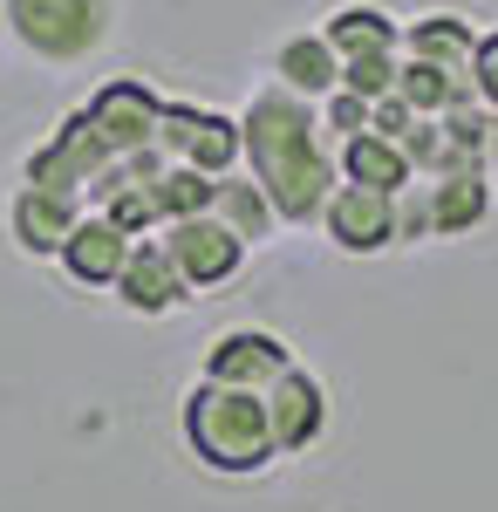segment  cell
Returning a JSON list of instances; mask_svg holds the SVG:
<instances>
[{"label":"cell","mask_w":498,"mask_h":512,"mask_svg":"<svg viewBox=\"0 0 498 512\" xmlns=\"http://www.w3.org/2000/svg\"><path fill=\"white\" fill-rule=\"evenodd\" d=\"M239 137H246V164L260 178V192L273 198V212L287 226H321V205L342 185V164L321 137V110L267 82L246 110H239Z\"/></svg>","instance_id":"6da1fadb"},{"label":"cell","mask_w":498,"mask_h":512,"mask_svg":"<svg viewBox=\"0 0 498 512\" xmlns=\"http://www.w3.org/2000/svg\"><path fill=\"white\" fill-rule=\"evenodd\" d=\"M185 444L198 451V465H212L226 478H253L280 458L273 424H267V396L226 390V383H205V376L185 396Z\"/></svg>","instance_id":"7a4b0ae2"},{"label":"cell","mask_w":498,"mask_h":512,"mask_svg":"<svg viewBox=\"0 0 498 512\" xmlns=\"http://www.w3.org/2000/svg\"><path fill=\"white\" fill-rule=\"evenodd\" d=\"M0 21L14 28V41L55 62V69H76L89 62L116 28V0H0Z\"/></svg>","instance_id":"3957f363"},{"label":"cell","mask_w":498,"mask_h":512,"mask_svg":"<svg viewBox=\"0 0 498 512\" xmlns=\"http://www.w3.org/2000/svg\"><path fill=\"white\" fill-rule=\"evenodd\" d=\"M157 151L171 164H192L205 178H226L232 164L246 158V137H239V117H219L205 103H164L157 117Z\"/></svg>","instance_id":"277c9868"},{"label":"cell","mask_w":498,"mask_h":512,"mask_svg":"<svg viewBox=\"0 0 498 512\" xmlns=\"http://www.w3.org/2000/svg\"><path fill=\"white\" fill-rule=\"evenodd\" d=\"M110 164H116V151L103 144V130L76 110V117H62V130H55L35 158H28L21 185H48V192H76L82 198L103 171H110Z\"/></svg>","instance_id":"5b68a950"},{"label":"cell","mask_w":498,"mask_h":512,"mask_svg":"<svg viewBox=\"0 0 498 512\" xmlns=\"http://www.w3.org/2000/svg\"><path fill=\"white\" fill-rule=\"evenodd\" d=\"M82 212H89V198H76V192L14 185V198H7V239H14L28 260H62V246H69V233L82 226Z\"/></svg>","instance_id":"8992f818"},{"label":"cell","mask_w":498,"mask_h":512,"mask_svg":"<svg viewBox=\"0 0 498 512\" xmlns=\"http://www.w3.org/2000/svg\"><path fill=\"white\" fill-rule=\"evenodd\" d=\"M157 239H164V253L178 260V274L192 280V294L226 287V280L246 267V239H232L212 212H198V219H171V226H157Z\"/></svg>","instance_id":"52a82bcc"},{"label":"cell","mask_w":498,"mask_h":512,"mask_svg":"<svg viewBox=\"0 0 498 512\" xmlns=\"http://www.w3.org/2000/svg\"><path fill=\"white\" fill-rule=\"evenodd\" d=\"M294 369V349L280 342V335H267V328H232V335H219L212 349H205V383H226V390H260L267 396V383H280Z\"/></svg>","instance_id":"ba28073f"},{"label":"cell","mask_w":498,"mask_h":512,"mask_svg":"<svg viewBox=\"0 0 498 512\" xmlns=\"http://www.w3.org/2000/svg\"><path fill=\"white\" fill-rule=\"evenodd\" d=\"M82 117L103 130V144H110L116 158H130V151L157 144V117H164V96H157L151 82H137V76H116V82H103V89L89 96V110H82Z\"/></svg>","instance_id":"9c48e42d"},{"label":"cell","mask_w":498,"mask_h":512,"mask_svg":"<svg viewBox=\"0 0 498 512\" xmlns=\"http://www.w3.org/2000/svg\"><path fill=\"white\" fill-rule=\"evenodd\" d=\"M267 424H273V444H280V458H301L321 444L328 431V390H321V376L314 369H287L280 383H267Z\"/></svg>","instance_id":"30bf717a"},{"label":"cell","mask_w":498,"mask_h":512,"mask_svg":"<svg viewBox=\"0 0 498 512\" xmlns=\"http://www.w3.org/2000/svg\"><path fill=\"white\" fill-rule=\"evenodd\" d=\"M321 233L342 253H389L396 246V198L369 192V185H335L321 205Z\"/></svg>","instance_id":"8fae6325"},{"label":"cell","mask_w":498,"mask_h":512,"mask_svg":"<svg viewBox=\"0 0 498 512\" xmlns=\"http://www.w3.org/2000/svg\"><path fill=\"white\" fill-rule=\"evenodd\" d=\"M116 294H123V308H130V315H178V308L192 301V280L178 274V260H171V253H164V239L151 233V239H137V246H130Z\"/></svg>","instance_id":"7c38bea8"},{"label":"cell","mask_w":498,"mask_h":512,"mask_svg":"<svg viewBox=\"0 0 498 512\" xmlns=\"http://www.w3.org/2000/svg\"><path fill=\"white\" fill-rule=\"evenodd\" d=\"M423 192V226L430 239H458L471 226L492 219V178L485 171H464V178H417Z\"/></svg>","instance_id":"4fadbf2b"},{"label":"cell","mask_w":498,"mask_h":512,"mask_svg":"<svg viewBox=\"0 0 498 512\" xmlns=\"http://www.w3.org/2000/svg\"><path fill=\"white\" fill-rule=\"evenodd\" d=\"M273 82L280 89H294V96H307V103H321V96H335L342 89V55L328 48V35L321 28H307V35H287L280 48H273Z\"/></svg>","instance_id":"5bb4252c"},{"label":"cell","mask_w":498,"mask_h":512,"mask_svg":"<svg viewBox=\"0 0 498 512\" xmlns=\"http://www.w3.org/2000/svg\"><path fill=\"white\" fill-rule=\"evenodd\" d=\"M403 55H417V62H430V69L471 82V69H478V28H471L464 14H423V21H403Z\"/></svg>","instance_id":"9a60e30c"},{"label":"cell","mask_w":498,"mask_h":512,"mask_svg":"<svg viewBox=\"0 0 498 512\" xmlns=\"http://www.w3.org/2000/svg\"><path fill=\"white\" fill-rule=\"evenodd\" d=\"M130 246H137V239L116 233L103 212H82V226L69 233V246H62V267H69V280H82V287H116Z\"/></svg>","instance_id":"2e32d148"},{"label":"cell","mask_w":498,"mask_h":512,"mask_svg":"<svg viewBox=\"0 0 498 512\" xmlns=\"http://www.w3.org/2000/svg\"><path fill=\"white\" fill-rule=\"evenodd\" d=\"M212 219H219L232 239H246V246H267V239H280V226H287V219L273 212V198L260 192L253 171H246V178L226 171V178L212 185Z\"/></svg>","instance_id":"e0dca14e"},{"label":"cell","mask_w":498,"mask_h":512,"mask_svg":"<svg viewBox=\"0 0 498 512\" xmlns=\"http://www.w3.org/2000/svg\"><path fill=\"white\" fill-rule=\"evenodd\" d=\"M335 164H342V185H369V192H410L417 185V171H410V158H403V144L396 137H376V130H362L355 144H342L335 151Z\"/></svg>","instance_id":"ac0fdd59"},{"label":"cell","mask_w":498,"mask_h":512,"mask_svg":"<svg viewBox=\"0 0 498 512\" xmlns=\"http://www.w3.org/2000/svg\"><path fill=\"white\" fill-rule=\"evenodd\" d=\"M321 35L335 55H376V48H403V21L383 14V7H335L328 21H321Z\"/></svg>","instance_id":"d6986e66"},{"label":"cell","mask_w":498,"mask_h":512,"mask_svg":"<svg viewBox=\"0 0 498 512\" xmlns=\"http://www.w3.org/2000/svg\"><path fill=\"white\" fill-rule=\"evenodd\" d=\"M396 96L417 110V117H444L451 103H471L478 89L458 76H444V69H430V62H417V55H403V69H396Z\"/></svg>","instance_id":"ffe728a7"},{"label":"cell","mask_w":498,"mask_h":512,"mask_svg":"<svg viewBox=\"0 0 498 512\" xmlns=\"http://www.w3.org/2000/svg\"><path fill=\"white\" fill-rule=\"evenodd\" d=\"M212 185H219V178H205V171H192V164H164V178L151 185L157 219L171 226V219H198V212H212Z\"/></svg>","instance_id":"44dd1931"},{"label":"cell","mask_w":498,"mask_h":512,"mask_svg":"<svg viewBox=\"0 0 498 512\" xmlns=\"http://www.w3.org/2000/svg\"><path fill=\"white\" fill-rule=\"evenodd\" d=\"M314 110H321V137H328V151L355 144V137L369 130V117H376V103H369V96H355V89H335V96H321Z\"/></svg>","instance_id":"7402d4cb"},{"label":"cell","mask_w":498,"mask_h":512,"mask_svg":"<svg viewBox=\"0 0 498 512\" xmlns=\"http://www.w3.org/2000/svg\"><path fill=\"white\" fill-rule=\"evenodd\" d=\"M396 69H403V48H376V55H348L342 62V89H355V96H389L396 89Z\"/></svg>","instance_id":"603a6c76"},{"label":"cell","mask_w":498,"mask_h":512,"mask_svg":"<svg viewBox=\"0 0 498 512\" xmlns=\"http://www.w3.org/2000/svg\"><path fill=\"white\" fill-rule=\"evenodd\" d=\"M369 130H376V137H396V144H403V137L417 130V110H410V103H403V96L389 89V96H376V117H369Z\"/></svg>","instance_id":"cb8c5ba5"},{"label":"cell","mask_w":498,"mask_h":512,"mask_svg":"<svg viewBox=\"0 0 498 512\" xmlns=\"http://www.w3.org/2000/svg\"><path fill=\"white\" fill-rule=\"evenodd\" d=\"M471 89H478V103L498 117V35H478V69H471Z\"/></svg>","instance_id":"d4e9b609"},{"label":"cell","mask_w":498,"mask_h":512,"mask_svg":"<svg viewBox=\"0 0 498 512\" xmlns=\"http://www.w3.org/2000/svg\"><path fill=\"white\" fill-rule=\"evenodd\" d=\"M403 239H430V226H423V192L410 185V192H396V246Z\"/></svg>","instance_id":"484cf974"},{"label":"cell","mask_w":498,"mask_h":512,"mask_svg":"<svg viewBox=\"0 0 498 512\" xmlns=\"http://www.w3.org/2000/svg\"><path fill=\"white\" fill-rule=\"evenodd\" d=\"M485 158H492V171H498V117H492V151H485Z\"/></svg>","instance_id":"4316f807"}]
</instances>
